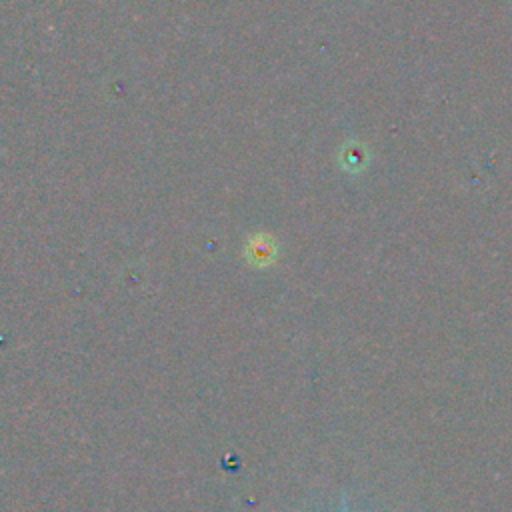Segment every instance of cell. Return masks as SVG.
<instances>
[{
  "label": "cell",
  "mask_w": 512,
  "mask_h": 512,
  "mask_svg": "<svg viewBox=\"0 0 512 512\" xmlns=\"http://www.w3.org/2000/svg\"><path fill=\"white\" fill-rule=\"evenodd\" d=\"M342 512H346V504H344V508H342Z\"/></svg>",
  "instance_id": "obj_1"
}]
</instances>
